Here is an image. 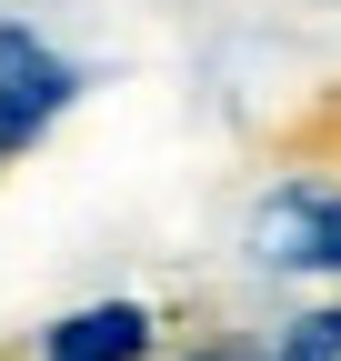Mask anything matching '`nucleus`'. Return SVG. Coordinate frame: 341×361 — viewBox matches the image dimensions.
<instances>
[{
  "label": "nucleus",
  "instance_id": "obj_1",
  "mask_svg": "<svg viewBox=\"0 0 341 361\" xmlns=\"http://www.w3.org/2000/svg\"><path fill=\"white\" fill-rule=\"evenodd\" d=\"M70 101H80V71H70L30 20H0V161L30 151Z\"/></svg>",
  "mask_w": 341,
  "mask_h": 361
},
{
  "label": "nucleus",
  "instance_id": "obj_2",
  "mask_svg": "<svg viewBox=\"0 0 341 361\" xmlns=\"http://www.w3.org/2000/svg\"><path fill=\"white\" fill-rule=\"evenodd\" d=\"M251 261L261 271H341V180H281L251 211Z\"/></svg>",
  "mask_w": 341,
  "mask_h": 361
},
{
  "label": "nucleus",
  "instance_id": "obj_3",
  "mask_svg": "<svg viewBox=\"0 0 341 361\" xmlns=\"http://www.w3.org/2000/svg\"><path fill=\"white\" fill-rule=\"evenodd\" d=\"M151 341H161L151 301H91V311H61L30 341V361H151Z\"/></svg>",
  "mask_w": 341,
  "mask_h": 361
},
{
  "label": "nucleus",
  "instance_id": "obj_4",
  "mask_svg": "<svg viewBox=\"0 0 341 361\" xmlns=\"http://www.w3.org/2000/svg\"><path fill=\"white\" fill-rule=\"evenodd\" d=\"M271 361H341V301L291 311V322H281V341H271Z\"/></svg>",
  "mask_w": 341,
  "mask_h": 361
},
{
  "label": "nucleus",
  "instance_id": "obj_5",
  "mask_svg": "<svg viewBox=\"0 0 341 361\" xmlns=\"http://www.w3.org/2000/svg\"><path fill=\"white\" fill-rule=\"evenodd\" d=\"M181 361H261V351H241V341H201V351H181Z\"/></svg>",
  "mask_w": 341,
  "mask_h": 361
}]
</instances>
